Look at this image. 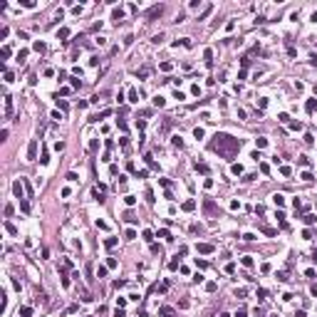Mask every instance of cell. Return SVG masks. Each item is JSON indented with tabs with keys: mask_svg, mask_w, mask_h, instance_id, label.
<instances>
[{
	"mask_svg": "<svg viewBox=\"0 0 317 317\" xmlns=\"http://www.w3.org/2000/svg\"><path fill=\"white\" fill-rule=\"evenodd\" d=\"M196 208V201H186L184 203V211H193Z\"/></svg>",
	"mask_w": 317,
	"mask_h": 317,
	"instance_id": "obj_28",
	"label": "cell"
},
{
	"mask_svg": "<svg viewBox=\"0 0 317 317\" xmlns=\"http://www.w3.org/2000/svg\"><path fill=\"white\" fill-rule=\"evenodd\" d=\"M111 20H114V23H122V20H124V10L122 8H114V10H111Z\"/></svg>",
	"mask_w": 317,
	"mask_h": 317,
	"instance_id": "obj_7",
	"label": "cell"
},
{
	"mask_svg": "<svg viewBox=\"0 0 317 317\" xmlns=\"http://www.w3.org/2000/svg\"><path fill=\"white\" fill-rule=\"evenodd\" d=\"M240 146H243V141L235 139V136H230V134H216V136L211 139V151H216L218 156H223L228 161L240 151Z\"/></svg>",
	"mask_w": 317,
	"mask_h": 317,
	"instance_id": "obj_1",
	"label": "cell"
},
{
	"mask_svg": "<svg viewBox=\"0 0 317 317\" xmlns=\"http://www.w3.org/2000/svg\"><path fill=\"white\" fill-rule=\"evenodd\" d=\"M255 144H258V149H263V146H267V139H263V136H258V139H255Z\"/></svg>",
	"mask_w": 317,
	"mask_h": 317,
	"instance_id": "obj_24",
	"label": "cell"
},
{
	"mask_svg": "<svg viewBox=\"0 0 317 317\" xmlns=\"http://www.w3.org/2000/svg\"><path fill=\"white\" fill-rule=\"evenodd\" d=\"M23 186H25L23 181H15V184H12V193H15V198H23V193H25Z\"/></svg>",
	"mask_w": 317,
	"mask_h": 317,
	"instance_id": "obj_5",
	"label": "cell"
},
{
	"mask_svg": "<svg viewBox=\"0 0 317 317\" xmlns=\"http://www.w3.org/2000/svg\"><path fill=\"white\" fill-rule=\"evenodd\" d=\"M203 213H206V216H216V213H218V206H216L213 201L206 198V201H203Z\"/></svg>",
	"mask_w": 317,
	"mask_h": 317,
	"instance_id": "obj_3",
	"label": "cell"
},
{
	"mask_svg": "<svg viewBox=\"0 0 317 317\" xmlns=\"http://www.w3.org/2000/svg\"><path fill=\"white\" fill-rule=\"evenodd\" d=\"M315 94H317V84H315Z\"/></svg>",
	"mask_w": 317,
	"mask_h": 317,
	"instance_id": "obj_47",
	"label": "cell"
},
{
	"mask_svg": "<svg viewBox=\"0 0 317 317\" xmlns=\"http://www.w3.org/2000/svg\"><path fill=\"white\" fill-rule=\"evenodd\" d=\"M25 57H27V50H20L17 52V62H25Z\"/></svg>",
	"mask_w": 317,
	"mask_h": 317,
	"instance_id": "obj_33",
	"label": "cell"
},
{
	"mask_svg": "<svg viewBox=\"0 0 317 317\" xmlns=\"http://www.w3.org/2000/svg\"><path fill=\"white\" fill-rule=\"evenodd\" d=\"M278 280H280V283H285V280H287V273L280 270V273H278Z\"/></svg>",
	"mask_w": 317,
	"mask_h": 317,
	"instance_id": "obj_37",
	"label": "cell"
},
{
	"mask_svg": "<svg viewBox=\"0 0 317 317\" xmlns=\"http://www.w3.org/2000/svg\"><path fill=\"white\" fill-rule=\"evenodd\" d=\"M161 40H164V32H159V35H154V37H151L154 45H161Z\"/></svg>",
	"mask_w": 317,
	"mask_h": 317,
	"instance_id": "obj_21",
	"label": "cell"
},
{
	"mask_svg": "<svg viewBox=\"0 0 317 317\" xmlns=\"http://www.w3.org/2000/svg\"><path fill=\"white\" fill-rule=\"evenodd\" d=\"M114 317H124V310H122V307H117V312H114Z\"/></svg>",
	"mask_w": 317,
	"mask_h": 317,
	"instance_id": "obj_46",
	"label": "cell"
},
{
	"mask_svg": "<svg viewBox=\"0 0 317 317\" xmlns=\"http://www.w3.org/2000/svg\"><path fill=\"white\" fill-rule=\"evenodd\" d=\"M67 181H79V176H77L74 171H69V173H67Z\"/></svg>",
	"mask_w": 317,
	"mask_h": 317,
	"instance_id": "obj_36",
	"label": "cell"
},
{
	"mask_svg": "<svg viewBox=\"0 0 317 317\" xmlns=\"http://www.w3.org/2000/svg\"><path fill=\"white\" fill-rule=\"evenodd\" d=\"M20 208H23L25 213H27V211H30V203H27V201H20Z\"/></svg>",
	"mask_w": 317,
	"mask_h": 317,
	"instance_id": "obj_40",
	"label": "cell"
},
{
	"mask_svg": "<svg viewBox=\"0 0 317 317\" xmlns=\"http://www.w3.org/2000/svg\"><path fill=\"white\" fill-rule=\"evenodd\" d=\"M260 230H263L265 235H270V238H275V235H278L275 230H273V228H267V225H260Z\"/></svg>",
	"mask_w": 317,
	"mask_h": 317,
	"instance_id": "obj_14",
	"label": "cell"
},
{
	"mask_svg": "<svg viewBox=\"0 0 317 317\" xmlns=\"http://www.w3.org/2000/svg\"><path fill=\"white\" fill-rule=\"evenodd\" d=\"M317 109V99H307V104H305V111L307 114H312V111Z\"/></svg>",
	"mask_w": 317,
	"mask_h": 317,
	"instance_id": "obj_10",
	"label": "cell"
},
{
	"mask_svg": "<svg viewBox=\"0 0 317 317\" xmlns=\"http://www.w3.org/2000/svg\"><path fill=\"white\" fill-rule=\"evenodd\" d=\"M35 159H37V139H32L27 144V161H35Z\"/></svg>",
	"mask_w": 317,
	"mask_h": 317,
	"instance_id": "obj_2",
	"label": "cell"
},
{
	"mask_svg": "<svg viewBox=\"0 0 317 317\" xmlns=\"http://www.w3.org/2000/svg\"><path fill=\"white\" fill-rule=\"evenodd\" d=\"M161 12H164V5H154V8H151L149 12H146V20H156V17L161 15Z\"/></svg>",
	"mask_w": 317,
	"mask_h": 317,
	"instance_id": "obj_4",
	"label": "cell"
},
{
	"mask_svg": "<svg viewBox=\"0 0 317 317\" xmlns=\"http://www.w3.org/2000/svg\"><path fill=\"white\" fill-rule=\"evenodd\" d=\"M211 10H213V5H208V8H206V10H203L201 15H198V20H203V17H208V15H211Z\"/></svg>",
	"mask_w": 317,
	"mask_h": 317,
	"instance_id": "obj_26",
	"label": "cell"
},
{
	"mask_svg": "<svg viewBox=\"0 0 317 317\" xmlns=\"http://www.w3.org/2000/svg\"><path fill=\"white\" fill-rule=\"evenodd\" d=\"M104 275H107V267H104V265H99V267H97V278H99V280H102Z\"/></svg>",
	"mask_w": 317,
	"mask_h": 317,
	"instance_id": "obj_20",
	"label": "cell"
},
{
	"mask_svg": "<svg viewBox=\"0 0 317 317\" xmlns=\"http://www.w3.org/2000/svg\"><path fill=\"white\" fill-rule=\"evenodd\" d=\"M20 315H23V317H30V315H32V307H20Z\"/></svg>",
	"mask_w": 317,
	"mask_h": 317,
	"instance_id": "obj_25",
	"label": "cell"
},
{
	"mask_svg": "<svg viewBox=\"0 0 317 317\" xmlns=\"http://www.w3.org/2000/svg\"><path fill=\"white\" fill-rule=\"evenodd\" d=\"M5 230H8L10 235H17V228H15V225H12L10 221H5Z\"/></svg>",
	"mask_w": 317,
	"mask_h": 317,
	"instance_id": "obj_12",
	"label": "cell"
},
{
	"mask_svg": "<svg viewBox=\"0 0 317 317\" xmlns=\"http://www.w3.org/2000/svg\"><path fill=\"white\" fill-rule=\"evenodd\" d=\"M273 203H275L278 208H280V206H285V196H283V193H275V196H273Z\"/></svg>",
	"mask_w": 317,
	"mask_h": 317,
	"instance_id": "obj_11",
	"label": "cell"
},
{
	"mask_svg": "<svg viewBox=\"0 0 317 317\" xmlns=\"http://www.w3.org/2000/svg\"><path fill=\"white\" fill-rule=\"evenodd\" d=\"M265 297H267V290H263V287H260V290H258V300H260V302H263Z\"/></svg>",
	"mask_w": 317,
	"mask_h": 317,
	"instance_id": "obj_32",
	"label": "cell"
},
{
	"mask_svg": "<svg viewBox=\"0 0 317 317\" xmlns=\"http://www.w3.org/2000/svg\"><path fill=\"white\" fill-rule=\"evenodd\" d=\"M159 317H176L173 307H159Z\"/></svg>",
	"mask_w": 317,
	"mask_h": 317,
	"instance_id": "obj_8",
	"label": "cell"
},
{
	"mask_svg": "<svg viewBox=\"0 0 317 317\" xmlns=\"http://www.w3.org/2000/svg\"><path fill=\"white\" fill-rule=\"evenodd\" d=\"M230 171H233V176H238V173H243V166H240V164H233Z\"/></svg>",
	"mask_w": 317,
	"mask_h": 317,
	"instance_id": "obj_27",
	"label": "cell"
},
{
	"mask_svg": "<svg viewBox=\"0 0 317 317\" xmlns=\"http://www.w3.org/2000/svg\"><path fill=\"white\" fill-rule=\"evenodd\" d=\"M99 149V141H97V139H92V144H89V151H97Z\"/></svg>",
	"mask_w": 317,
	"mask_h": 317,
	"instance_id": "obj_34",
	"label": "cell"
},
{
	"mask_svg": "<svg viewBox=\"0 0 317 317\" xmlns=\"http://www.w3.org/2000/svg\"><path fill=\"white\" fill-rule=\"evenodd\" d=\"M168 267H171V270H176V267H179V255H176V258L171 260V263H168Z\"/></svg>",
	"mask_w": 317,
	"mask_h": 317,
	"instance_id": "obj_35",
	"label": "cell"
},
{
	"mask_svg": "<svg viewBox=\"0 0 317 317\" xmlns=\"http://www.w3.org/2000/svg\"><path fill=\"white\" fill-rule=\"evenodd\" d=\"M10 114H12V97H5V117L10 119Z\"/></svg>",
	"mask_w": 317,
	"mask_h": 317,
	"instance_id": "obj_9",
	"label": "cell"
},
{
	"mask_svg": "<svg viewBox=\"0 0 317 317\" xmlns=\"http://www.w3.org/2000/svg\"><path fill=\"white\" fill-rule=\"evenodd\" d=\"M235 317H248V312H245V310H238V312H235Z\"/></svg>",
	"mask_w": 317,
	"mask_h": 317,
	"instance_id": "obj_45",
	"label": "cell"
},
{
	"mask_svg": "<svg viewBox=\"0 0 317 317\" xmlns=\"http://www.w3.org/2000/svg\"><path fill=\"white\" fill-rule=\"evenodd\" d=\"M136 77H139V79H146V77H149V67H141L136 72Z\"/></svg>",
	"mask_w": 317,
	"mask_h": 317,
	"instance_id": "obj_15",
	"label": "cell"
},
{
	"mask_svg": "<svg viewBox=\"0 0 317 317\" xmlns=\"http://www.w3.org/2000/svg\"><path fill=\"white\" fill-rule=\"evenodd\" d=\"M278 119H280V122H283V124H285V122H290V117H287L285 111H283V114H278Z\"/></svg>",
	"mask_w": 317,
	"mask_h": 317,
	"instance_id": "obj_42",
	"label": "cell"
},
{
	"mask_svg": "<svg viewBox=\"0 0 317 317\" xmlns=\"http://www.w3.org/2000/svg\"><path fill=\"white\" fill-rule=\"evenodd\" d=\"M32 47H35V50H37V52H45V42H40V40H37V42H35V45H32Z\"/></svg>",
	"mask_w": 317,
	"mask_h": 317,
	"instance_id": "obj_29",
	"label": "cell"
},
{
	"mask_svg": "<svg viewBox=\"0 0 317 317\" xmlns=\"http://www.w3.org/2000/svg\"><path fill=\"white\" fill-rule=\"evenodd\" d=\"M302 221H305V223H307V225H312V223H315V221H317V218H315V216H312V213H310V216H305V218H302Z\"/></svg>",
	"mask_w": 317,
	"mask_h": 317,
	"instance_id": "obj_31",
	"label": "cell"
},
{
	"mask_svg": "<svg viewBox=\"0 0 317 317\" xmlns=\"http://www.w3.org/2000/svg\"><path fill=\"white\" fill-rule=\"evenodd\" d=\"M171 67H173L171 62H164V65H161V69H164V72H171Z\"/></svg>",
	"mask_w": 317,
	"mask_h": 317,
	"instance_id": "obj_38",
	"label": "cell"
},
{
	"mask_svg": "<svg viewBox=\"0 0 317 317\" xmlns=\"http://www.w3.org/2000/svg\"><path fill=\"white\" fill-rule=\"evenodd\" d=\"M159 238H164V240H171V233H168V230H159Z\"/></svg>",
	"mask_w": 317,
	"mask_h": 317,
	"instance_id": "obj_30",
	"label": "cell"
},
{
	"mask_svg": "<svg viewBox=\"0 0 317 317\" xmlns=\"http://www.w3.org/2000/svg\"><path fill=\"white\" fill-rule=\"evenodd\" d=\"M196 250H198V253H203V255H208V253H213L216 248H213L211 243H198V245H196Z\"/></svg>",
	"mask_w": 317,
	"mask_h": 317,
	"instance_id": "obj_6",
	"label": "cell"
},
{
	"mask_svg": "<svg viewBox=\"0 0 317 317\" xmlns=\"http://www.w3.org/2000/svg\"><path fill=\"white\" fill-rule=\"evenodd\" d=\"M164 104H166V99H164V97H154V107H164Z\"/></svg>",
	"mask_w": 317,
	"mask_h": 317,
	"instance_id": "obj_19",
	"label": "cell"
},
{
	"mask_svg": "<svg viewBox=\"0 0 317 317\" xmlns=\"http://www.w3.org/2000/svg\"><path fill=\"white\" fill-rule=\"evenodd\" d=\"M124 201H126V206H134V203H136V198H134V196H126Z\"/></svg>",
	"mask_w": 317,
	"mask_h": 317,
	"instance_id": "obj_39",
	"label": "cell"
},
{
	"mask_svg": "<svg viewBox=\"0 0 317 317\" xmlns=\"http://www.w3.org/2000/svg\"><path fill=\"white\" fill-rule=\"evenodd\" d=\"M290 129H295V131H300V129H302V124H300V122H292V124H290Z\"/></svg>",
	"mask_w": 317,
	"mask_h": 317,
	"instance_id": "obj_44",
	"label": "cell"
},
{
	"mask_svg": "<svg viewBox=\"0 0 317 317\" xmlns=\"http://www.w3.org/2000/svg\"><path fill=\"white\" fill-rule=\"evenodd\" d=\"M193 168H196V171H201V173H208V166L206 164H198V161L193 164Z\"/></svg>",
	"mask_w": 317,
	"mask_h": 317,
	"instance_id": "obj_16",
	"label": "cell"
},
{
	"mask_svg": "<svg viewBox=\"0 0 317 317\" xmlns=\"http://www.w3.org/2000/svg\"><path fill=\"white\" fill-rule=\"evenodd\" d=\"M171 141H173V146H176V149H184V139H181V136H173Z\"/></svg>",
	"mask_w": 317,
	"mask_h": 317,
	"instance_id": "obj_18",
	"label": "cell"
},
{
	"mask_svg": "<svg viewBox=\"0 0 317 317\" xmlns=\"http://www.w3.org/2000/svg\"><path fill=\"white\" fill-rule=\"evenodd\" d=\"M67 35H69V30H67V27H62V30L57 32V37H67Z\"/></svg>",
	"mask_w": 317,
	"mask_h": 317,
	"instance_id": "obj_41",
	"label": "cell"
},
{
	"mask_svg": "<svg viewBox=\"0 0 317 317\" xmlns=\"http://www.w3.org/2000/svg\"><path fill=\"white\" fill-rule=\"evenodd\" d=\"M203 60L211 65V60H213V50H206V52H203Z\"/></svg>",
	"mask_w": 317,
	"mask_h": 317,
	"instance_id": "obj_22",
	"label": "cell"
},
{
	"mask_svg": "<svg viewBox=\"0 0 317 317\" xmlns=\"http://www.w3.org/2000/svg\"><path fill=\"white\" fill-rule=\"evenodd\" d=\"M240 263H243L245 267H253V265H255V263H253V258H250V255H245V258H240Z\"/></svg>",
	"mask_w": 317,
	"mask_h": 317,
	"instance_id": "obj_17",
	"label": "cell"
},
{
	"mask_svg": "<svg viewBox=\"0 0 317 317\" xmlns=\"http://www.w3.org/2000/svg\"><path fill=\"white\" fill-rule=\"evenodd\" d=\"M117 243H119V240H117V238H114V235H109V238H107V240H104V245H107V248H109V250H111V248H114V245H117Z\"/></svg>",
	"mask_w": 317,
	"mask_h": 317,
	"instance_id": "obj_13",
	"label": "cell"
},
{
	"mask_svg": "<svg viewBox=\"0 0 317 317\" xmlns=\"http://www.w3.org/2000/svg\"><path fill=\"white\" fill-rule=\"evenodd\" d=\"M221 317H228V315H221Z\"/></svg>",
	"mask_w": 317,
	"mask_h": 317,
	"instance_id": "obj_48",
	"label": "cell"
},
{
	"mask_svg": "<svg viewBox=\"0 0 317 317\" xmlns=\"http://www.w3.org/2000/svg\"><path fill=\"white\" fill-rule=\"evenodd\" d=\"M203 134H206V131H203L201 126H196V129H193V136H196V139H203Z\"/></svg>",
	"mask_w": 317,
	"mask_h": 317,
	"instance_id": "obj_23",
	"label": "cell"
},
{
	"mask_svg": "<svg viewBox=\"0 0 317 317\" xmlns=\"http://www.w3.org/2000/svg\"><path fill=\"white\" fill-rule=\"evenodd\" d=\"M136 129H141V131L146 129V122H144V119H139V122H136Z\"/></svg>",
	"mask_w": 317,
	"mask_h": 317,
	"instance_id": "obj_43",
	"label": "cell"
}]
</instances>
